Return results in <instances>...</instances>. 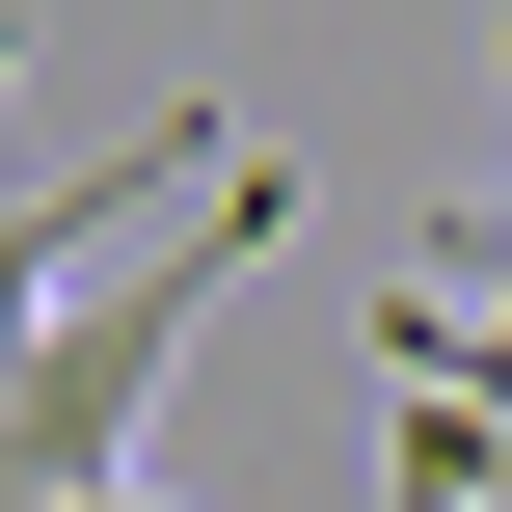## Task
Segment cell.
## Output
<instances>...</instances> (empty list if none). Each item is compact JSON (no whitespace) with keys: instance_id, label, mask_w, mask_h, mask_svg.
Segmentation results:
<instances>
[{"instance_id":"cell-1","label":"cell","mask_w":512,"mask_h":512,"mask_svg":"<svg viewBox=\"0 0 512 512\" xmlns=\"http://www.w3.org/2000/svg\"><path fill=\"white\" fill-rule=\"evenodd\" d=\"M270 216H297V162L243 135V162H216V216H189L135 297H54V351L0 378V512H81V486H135V432H162V378H189V324H216V270H243Z\"/></svg>"},{"instance_id":"cell-2","label":"cell","mask_w":512,"mask_h":512,"mask_svg":"<svg viewBox=\"0 0 512 512\" xmlns=\"http://www.w3.org/2000/svg\"><path fill=\"white\" fill-rule=\"evenodd\" d=\"M0 108H27V0H0ZM216 162H243V108H162L135 162H54V189H0V378L54 351V270H81L135 189H216Z\"/></svg>"},{"instance_id":"cell-3","label":"cell","mask_w":512,"mask_h":512,"mask_svg":"<svg viewBox=\"0 0 512 512\" xmlns=\"http://www.w3.org/2000/svg\"><path fill=\"white\" fill-rule=\"evenodd\" d=\"M378 378H405V512H512V405H486V351L432 324V270L378 297Z\"/></svg>"},{"instance_id":"cell-4","label":"cell","mask_w":512,"mask_h":512,"mask_svg":"<svg viewBox=\"0 0 512 512\" xmlns=\"http://www.w3.org/2000/svg\"><path fill=\"white\" fill-rule=\"evenodd\" d=\"M81 512H135V486H81Z\"/></svg>"}]
</instances>
